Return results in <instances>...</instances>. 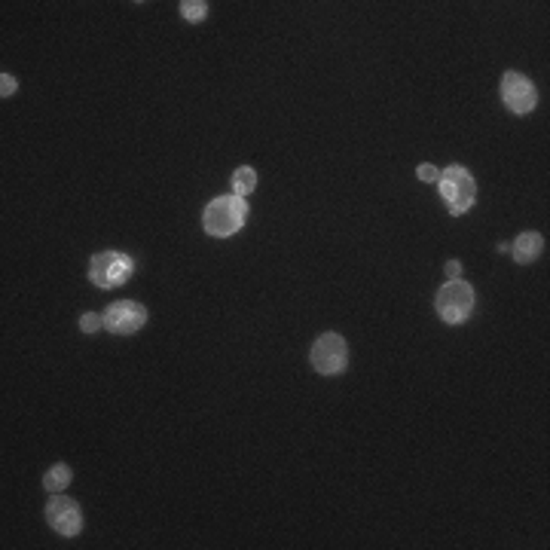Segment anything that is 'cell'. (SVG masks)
I'll list each match as a JSON object with an SVG mask.
<instances>
[{"mask_svg": "<svg viewBox=\"0 0 550 550\" xmlns=\"http://www.w3.org/2000/svg\"><path fill=\"white\" fill-rule=\"evenodd\" d=\"M248 218V202L239 196H218L209 202V209L202 214V226L205 233L214 235V239H226V235H235L245 226Z\"/></svg>", "mask_w": 550, "mask_h": 550, "instance_id": "6da1fadb", "label": "cell"}, {"mask_svg": "<svg viewBox=\"0 0 550 550\" xmlns=\"http://www.w3.org/2000/svg\"><path fill=\"white\" fill-rule=\"evenodd\" d=\"M438 187L447 202V211L453 214V218L465 214L477 199V184L465 166H447V171H440V177H438Z\"/></svg>", "mask_w": 550, "mask_h": 550, "instance_id": "7a4b0ae2", "label": "cell"}, {"mask_svg": "<svg viewBox=\"0 0 550 550\" xmlns=\"http://www.w3.org/2000/svg\"><path fill=\"white\" fill-rule=\"evenodd\" d=\"M434 309H438L440 321H447V324H462L474 312V288L468 282H462V278L440 284L438 297H434Z\"/></svg>", "mask_w": 550, "mask_h": 550, "instance_id": "3957f363", "label": "cell"}, {"mask_svg": "<svg viewBox=\"0 0 550 550\" xmlns=\"http://www.w3.org/2000/svg\"><path fill=\"white\" fill-rule=\"evenodd\" d=\"M132 273H135V260L123 251H98L89 260L92 284L104 291H113V288H119V284H126Z\"/></svg>", "mask_w": 550, "mask_h": 550, "instance_id": "277c9868", "label": "cell"}, {"mask_svg": "<svg viewBox=\"0 0 550 550\" xmlns=\"http://www.w3.org/2000/svg\"><path fill=\"white\" fill-rule=\"evenodd\" d=\"M309 358H312V367H316L321 376H337L349 364V346L340 333H321V337L312 342Z\"/></svg>", "mask_w": 550, "mask_h": 550, "instance_id": "5b68a950", "label": "cell"}, {"mask_svg": "<svg viewBox=\"0 0 550 550\" xmlns=\"http://www.w3.org/2000/svg\"><path fill=\"white\" fill-rule=\"evenodd\" d=\"M147 324V309L135 300H119V303L104 309V331L117 333V337H128L138 333Z\"/></svg>", "mask_w": 550, "mask_h": 550, "instance_id": "8992f818", "label": "cell"}, {"mask_svg": "<svg viewBox=\"0 0 550 550\" xmlns=\"http://www.w3.org/2000/svg\"><path fill=\"white\" fill-rule=\"evenodd\" d=\"M502 102L508 104L511 113H532L535 104H538V92H535L529 77L508 70L502 77Z\"/></svg>", "mask_w": 550, "mask_h": 550, "instance_id": "52a82bcc", "label": "cell"}, {"mask_svg": "<svg viewBox=\"0 0 550 550\" xmlns=\"http://www.w3.org/2000/svg\"><path fill=\"white\" fill-rule=\"evenodd\" d=\"M46 523L59 535H64V538H74L83 529V513L77 508V502L64 498L62 492H53V498L46 505Z\"/></svg>", "mask_w": 550, "mask_h": 550, "instance_id": "ba28073f", "label": "cell"}, {"mask_svg": "<svg viewBox=\"0 0 550 550\" xmlns=\"http://www.w3.org/2000/svg\"><path fill=\"white\" fill-rule=\"evenodd\" d=\"M541 251H545V239H541L538 233H523V235H517V242L511 245V254H513V260L517 263H532V260H538Z\"/></svg>", "mask_w": 550, "mask_h": 550, "instance_id": "9c48e42d", "label": "cell"}, {"mask_svg": "<svg viewBox=\"0 0 550 550\" xmlns=\"http://www.w3.org/2000/svg\"><path fill=\"white\" fill-rule=\"evenodd\" d=\"M254 187H257V171L251 166L235 168V175H233V196L245 199V196H251Z\"/></svg>", "mask_w": 550, "mask_h": 550, "instance_id": "30bf717a", "label": "cell"}, {"mask_svg": "<svg viewBox=\"0 0 550 550\" xmlns=\"http://www.w3.org/2000/svg\"><path fill=\"white\" fill-rule=\"evenodd\" d=\"M43 487H46V492H64L70 487V468L64 462L53 465L46 471V477H43Z\"/></svg>", "mask_w": 550, "mask_h": 550, "instance_id": "8fae6325", "label": "cell"}, {"mask_svg": "<svg viewBox=\"0 0 550 550\" xmlns=\"http://www.w3.org/2000/svg\"><path fill=\"white\" fill-rule=\"evenodd\" d=\"M181 16L187 21H202L205 16H209V4H205V0H184Z\"/></svg>", "mask_w": 550, "mask_h": 550, "instance_id": "7c38bea8", "label": "cell"}, {"mask_svg": "<svg viewBox=\"0 0 550 550\" xmlns=\"http://www.w3.org/2000/svg\"><path fill=\"white\" fill-rule=\"evenodd\" d=\"M104 327V316H98V312H86V316H80V331L83 333H95Z\"/></svg>", "mask_w": 550, "mask_h": 550, "instance_id": "4fadbf2b", "label": "cell"}, {"mask_svg": "<svg viewBox=\"0 0 550 550\" xmlns=\"http://www.w3.org/2000/svg\"><path fill=\"white\" fill-rule=\"evenodd\" d=\"M416 177H419V181H423V184H434V181H438V177H440V171L434 168L431 162H425V166H419V168H416Z\"/></svg>", "mask_w": 550, "mask_h": 550, "instance_id": "5bb4252c", "label": "cell"}, {"mask_svg": "<svg viewBox=\"0 0 550 550\" xmlns=\"http://www.w3.org/2000/svg\"><path fill=\"white\" fill-rule=\"evenodd\" d=\"M0 95H4V98L16 95V77H10V74H0Z\"/></svg>", "mask_w": 550, "mask_h": 550, "instance_id": "9a60e30c", "label": "cell"}, {"mask_svg": "<svg viewBox=\"0 0 550 550\" xmlns=\"http://www.w3.org/2000/svg\"><path fill=\"white\" fill-rule=\"evenodd\" d=\"M459 273H462V263L459 260H449L447 263V278H449V282H453V278H459Z\"/></svg>", "mask_w": 550, "mask_h": 550, "instance_id": "2e32d148", "label": "cell"}]
</instances>
